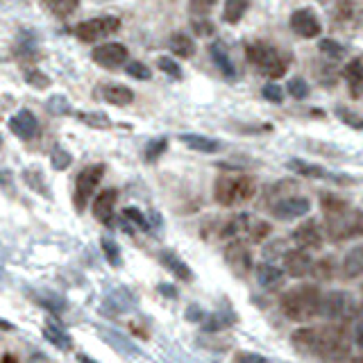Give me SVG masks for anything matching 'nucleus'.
Returning <instances> with one entry per match:
<instances>
[{"mask_svg":"<svg viewBox=\"0 0 363 363\" xmlns=\"http://www.w3.org/2000/svg\"><path fill=\"white\" fill-rule=\"evenodd\" d=\"M289 93H291V98H295V100H304L309 95V84L304 82L302 78H293L289 82Z\"/></svg>","mask_w":363,"mask_h":363,"instance_id":"79ce46f5","label":"nucleus"},{"mask_svg":"<svg viewBox=\"0 0 363 363\" xmlns=\"http://www.w3.org/2000/svg\"><path fill=\"white\" fill-rule=\"evenodd\" d=\"M100 95L104 102L116 104V107H125V104L135 102V91L125 84H104L100 89Z\"/></svg>","mask_w":363,"mask_h":363,"instance_id":"6ab92c4d","label":"nucleus"},{"mask_svg":"<svg viewBox=\"0 0 363 363\" xmlns=\"http://www.w3.org/2000/svg\"><path fill=\"white\" fill-rule=\"evenodd\" d=\"M293 345L304 355H316L324 361L348 359L352 338L343 324H327V327H302L293 331Z\"/></svg>","mask_w":363,"mask_h":363,"instance_id":"f257e3e1","label":"nucleus"},{"mask_svg":"<svg viewBox=\"0 0 363 363\" xmlns=\"http://www.w3.org/2000/svg\"><path fill=\"white\" fill-rule=\"evenodd\" d=\"M320 300L322 293L318 291V286L313 284H302L295 286L289 293L282 295V313L293 322H307L311 318L320 316Z\"/></svg>","mask_w":363,"mask_h":363,"instance_id":"f03ea898","label":"nucleus"},{"mask_svg":"<svg viewBox=\"0 0 363 363\" xmlns=\"http://www.w3.org/2000/svg\"><path fill=\"white\" fill-rule=\"evenodd\" d=\"M43 336H46L48 341H50L55 348H60V350H64V352H71V350H73V341H71V336H69V334H66L62 327H57V324H53V322L46 324Z\"/></svg>","mask_w":363,"mask_h":363,"instance_id":"cd10ccee","label":"nucleus"},{"mask_svg":"<svg viewBox=\"0 0 363 363\" xmlns=\"http://www.w3.org/2000/svg\"><path fill=\"white\" fill-rule=\"evenodd\" d=\"M98 3H102V0H98Z\"/></svg>","mask_w":363,"mask_h":363,"instance_id":"4d7b16f0","label":"nucleus"},{"mask_svg":"<svg viewBox=\"0 0 363 363\" xmlns=\"http://www.w3.org/2000/svg\"><path fill=\"white\" fill-rule=\"evenodd\" d=\"M289 168L295 170L298 175H304V177H313V179H331V182H352V177H345V175H336V173H329L327 168H320L316 164H307V161L302 159H291L289 161Z\"/></svg>","mask_w":363,"mask_h":363,"instance_id":"dca6fc26","label":"nucleus"},{"mask_svg":"<svg viewBox=\"0 0 363 363\" xmlns=\"http://www.w3.org/2000/svg\"><path fill=\"white\" fill-rule=\"evenodd\" d=\"M118 27H121L118 16H98V18H91V21L78 23L73 32L80 41L91 43V41H98L114 32H118Z\"/></svg>","mask_w":363,"mask_h":363,"instance_id":"6e6552de","label":"nucleus"},{"mask_svg":"<svg viewBox=\"0 0 363 363\" xmlns=\"http://www.w3.org/2000/svg\"><path fill=\"white\" fill-rule=\"evenodd\" d=\"M336 116H338L343 123H348L350 128L363 130V118H361V116H357L355 111H350V109H336Z\"/></svg>","mask_w":363,"mask_h":363,"instance_id":"a18cd8bd","label":"nucleus"},{"mask_svg":"<svg viewBox=\"0 0 363 363\" xmlns=\"http://www.w3.org/2000/svg\"><path fill=\"white\" fill-rule=\"evenodd\" d=\"M3 363H18V361H16L12 355H5V357H3Z\"/></svg>","mask_w":363,"mask_h":363,"instance_id":"5fc2aeb1","label":"nucleus"},{"mask_svg":"<svg viewBox=\"0 0 363 363\" xmlns=\"http://www.w3.org/2000/svg\"><path fill=\"white\" fill-rule=\"evenodd\" d=\"M241 363H268V361L261 359V357H254V355H243Z\"/></svg>","mask_w":363,"mask_h":363,"instance_id":"3c124183","label":"nucleus"},{"mask_svg":"<svg viewBox=\"0 0 363 363\" xmlns=\"http://www.w3.org/2000/svg\"><path fill=\"white\" fill-rule=\"evenodd\" d=\"M218 0H191L189 9L196 18H207V14L216 7Z\"/></svg>","mask_w":363,"mask_h":363,"instance_id":"e433bc0d","label":"nucleus"},{"mask_svg":"<svg viewBox=\"0 0 363 363\" xmlns=\"http://www.w3.org/2000/svg\"><path fill=\"white\" fill-rule=\"evenodd\" d=\"M291 30L302 36V39H313V36H318L320 34V21H318V16L313 9L309 7H302V9H295V12L291 14Z\"/></svg>","mask_w":363,"mask_h":363,"instance_id":"1a4fd4ad","label":"nucleus"},{"mask_svg":"<svg viewBox=\"0 0 363 363\" xmlns=\"http://www.w3.org/2000/svg\"><path fill=\"white\" fill-rule=\"evenodd\" d=\"M270 234V225L268 223H263V221H254L250 225V238H252V243H261L266 241Z\"/></svg>","mask_w":363,"mask_h":363,"instance_id":"37998d69","label":"nucleus"},{"mask_svg":"<svg viewBox=\"0 0 363 363\" xmlns=\"http://www.w3.org/2000/svg\"><path fill=\"white\" fill-rule=\"evenodd\" d=\"M293 241L302 250H318L322 247V229L318 225V221H307L293 229Z\"/></svg>","mask_w":363,"mask_h":363,"instance_id":"4468645a","label":"nucleus"},{"mask_svg":"<svg viewBox=\"0 0 363 363\" xmlns=\"http://www.w3.org/2000/svg\"><path fill=\"white\" fill-rule=\"evenodd\" d=\"M102 252L111 266H121V250H118L116 241H111V238H102Z\"/></svg>","mask_w":363,"mask_h":363,"instance_id":"58836bf2","label":"nucleus"},{"mask_svg":"<svg viewBox=\"0 0 363 363\" xmlns=\"http://www.w3.org/2000/svg\"><path fill=\"white\" fill-rule=\"evenodd\" d=\"M359 311V302L350 291H329L322 293L320 300V316L324 320L338 322V320H350L355 318Z\"/></svg>","mask_w":363,"mask_h":363,"instance_id":"423d86ee","label":"nucleus"},{"mask_svg":"<svg viewBox=\"0 0 363 363\" xmlns=\"http://www.w3.org/2000/svg\"><path fill=\"white\" fill-rule=\"evenodd\" d=\"M209 53H212V60L218 66V71H221L225 78L234 80L236 78V69H234L232 57H229V50H227L225 41H214L212 46H209Z\"/></svg>","mask_w":363,"mask_h":363,"instance_id":"a211bd4d","label":"nucleus"},{"mask_svg":"<svg viewBox=\"0 0 363 363\" xmlns=\"http://www.w3.org/2000/svg\"><path fill=\"white\" fill-rule=\"evenodd\" d=\"M311 209L309 198L295 196V198H284L280 203L273 205V216L280 218V221H293V218H302L307 216Z\"/></svg>","mask_w":363,"mask_h":363,"instance_id":"f8f14e48","label":"nucleus"},{"mask_svg":"<svg viewBox=\"0 0 363 363\" xmlns=\"http://www.w3.org/2000/svg\"><path fill=\"white\" fill-rule=\"evenodd\" d=\"M284 270L277 268L273 263H259L256 266V282H259L266 291H277L284 284Z\"/></svg>","mask_w":363,"mask_h":363,"instance_id":"412c9836","label":"nucleus"},{"mask_svg":"<svg viewBox=\"0 0 363 363\" xmlns=\"http://www.w3.org/2000/svg\"><path fill=\"white\" fill-rule=\"evenodd\" d=\"M179 141L184 143L186 148L196 150V152H205V155H214V152L221 150V143L216 139H209L203 135H182Z\"/></svg>","mask_w":363,"mask_h":363,"instance_id":"5701e85b","label":"nucleus"},{"mask_svg":"<svg viewBox=\"0 0 363 363\" xmlns=\"http://www.w3.org/2000/svg\"><path fill=\"white\" fill-rule=\"evenodd\" d=\"M25 82L34 89H48L50 87V78L43 75L41 71H25Z\"/></svg>","mask_w":363,"mask_h":363,"instance_id":"ea45409f","label":"nucleus"},{"mask_svg":"<svg viewBox=\"0 0 363 363\" xmlns=\"http://www.w3.org/2000/svg\"><path fill=\"white\" fill-rule=\"evenodd\" d=\"M263 98L268 100V102H275V104H280L284 100V91L277 87V84H266L263 87Z\"/></svg>","mask_w":363,"mask_h":363,"instance_id":"49530a36","label":"nucleus"},{"mask_svg":"<svg viewBox=\"0 0 363 363\" xmlns=\"http://www.w3.org/2000/svg\"><path fill=\"white\" fill-rule=\"evenodd\" d=\"M157 66H159V71H164L168 75V78L182 80V66L173 60V57H159Z\"/></svg>","mask_w":363,"mask_h":363,"instance_id":"72a5a7b5","label":"nucleus"},{"mask_svg":"<svg viewBox=\"0 0 363 363\" xmlns=\"http://www.w3.org/2000/svg\"><path fill=\"white\" fill-rule=\"evenodd\" d=\"M125 73L132 75V78H137V80H150L152 78V73L146 64H141V62H128L125 64Z\"/></svg>","mask_w":363,"mask_h":363,"instance_id":"a19ab883","label":"nucleus"},{"mask_svg":"<svg viewBox=\"0 0 363 363\" xmlns=\"http://www.w3.org/2000/svg\"><path fill=\"white\" fill-rule=\"evenodd\" d=\"M256 193V182L247 175H234V177H221L216 182L214 198L218 205L232 207L238 203H247Z\"/></svg>","mask_w":363,"mask_h":363,"instance_id":"20e7f679","label":"nucleus"},{"mask_svg":"<svg viewBox=\"0 0 363 363\" xmlns=\"http://www.w3.org/2000/svg\"><path fill=\"white\" fill-rule=\"evenodd\" d=\"M245 57L256 71L266 78L277 80L282 78L289 69V57H286L280 48L268 43V41H252L245 46Z\"/></svg>","mask_w":363,"mask_h":363,"instance_id":"7ed1b4c3","label":"nucleus"},{"mask_svg":"<svg viewBox=\"0 0 363 363\" xmlns=\"http://www.w3.org/2000/svg\"><path fill=\"white\" fill-rule=\"evenodd\" d=\"M247 7H250V0H225L223 7V21L229 25H236L245 16Z\"/></svg>","mask_w":363,"mask_h":363,"instance_id":"bb28decb","label":"nucleus"},{"mask_svg":"<svg viewBox=\"0 0 363 363\" xmlns=\"http://www.w3.org/2000/svg\"><path fill=\"white\" fill-rule=\"evenodd\" d=\"M50 161H53V166L57 170H64V168H69V164H71V155L64 148H55L53 155H50Z\"/></svg>","mask_w":363,"mask_h":363,"instance_id":"c03bdc74","label":"nucleus"},{"mask_svg":"<svg viewBox=\"0 0 363 363\" xmlns=\"http://www.w3.org/2000/svg\"><path fill=\"white\" fill-rule=\"evenodd\" d=\"M191 25H193V32H196V34H200V36H205V34H212V32H214V25L209 23L207 18H200V21H198V18H193V23H191Z\"/></svg>","mask_w":363,"mask_h":363,"instance_id":"09e8293b","label":"nucleus"},{"mask_svg":"<svg viewBox=\"0 0 363 363\" xmlns=\"http://www.w3.org/2000/svg\"><path fill=\"white\" fill-rule=\"evenodd\" d=\"M41 5H43L53 16L66 18V16H71V14L75 12V9L80 7V0H41Z\"/></svg>","mask_w":363,"mask_h":363,"instance_id":"c85d7f7f","label":"nucleus"},{"mask_svg":"<svg viewBox=\"0 0 363 363\" xmlns=\"http://www.w3.org/2000/svg\"><path fill=\"white\" fill-rule=\"evenodd\" d=\"M168 48H170V53L182 57V60H189V57H193L196 53V43L191 36L186 34H182V32H175L173 36L168 39Z\"/></svg>","mask_w":363,"mask_h":363,"instance_id":"393cba45","label":"nucleus"},{"mask_svg":"<svg viewBox=\"0 0 363 363\" xmlns=\"http://www.w3.org/2000/svg\"><path fill=\"white\" fill-rule=\"evenodd\" d=\"M250 216H245V214H241V216H236V218H232V221H229L227 225H225V229H223V236H227V238H238V234H243V232H250Z\"/></svg>","mask_w":363,"mask_h":363,"instance_id":"c756f323","label":"nucleus"},{"mask_svg":"<svg viewBox=\"0 0 363 363\" xmlns=\"http://www.w3.org/2000/svg\"><path fill=\"white\" fill-rule=\"evenodd\" d=\"M128 48L123 43H102L98 48H93V62L102 66V69H118V66L128 64Z\"/></svg>","mask_w":363,"mask_h":363,"instance_id":"9d476101","label":"nucleus"},{"mask_svg":"<svg viewBox=\"0 0 363 363\" xmlns=\"http://www.w3.org/2000/svg\"><path fill=\"white\" fill-rule=\"evenodd\" d=\"M334 18H336L338 25H350V23L361 25L363 12H361L359 5L352 3V0H343V3L338 5V9H336V14H334Z\"/></svg>","mask_w":363,"mask_h":363,"instance_id":"b1692460","label":"nucleus"},{"mask_svg":"<svg viewBox=\"0 0 363 363\" xmlns=\"http://www.w3.org/2000/svg\"><path fill=\"white\" fill-rule=\"evenodd\" d=\"M80 363H95V361H91L89 357H84V355H80Z\"/></svg>","mask_w":363,"mask_h":363,"instance_id":"6e6d98bb","label":"nucleus"},{"mask_svg":"<svg viewBox=\"0 0 363 363\" xmlns=\"http://www.w3.org/2000/svg\"><path fill=\"white\" fill-rule=\"evenodd\" d=\"M343 78H345L352 98H361L363 95V60H352L345 71H343Z\"/></svg>","mask_w":363,"mask_h":363,"instance_id":"4be33fe9","label":"nucleus"},{"mask_svg":"<svg viewBox=\"0 0 363 363\" xmlns=\"http://www.w3.org/2000/svg\"><path fill=\"white\" fill-rule=\"evenodd\" d=\"M125 218H130V221H135V225L137 227H141V229H148V221H146V216H143L139 209H135V207H130V209H125Z\"/></svg>","mask_w":363,"mask_h":363,"instance_id":"de8ad7c7","label":"nucleus"},{"mask_svg":"<svg viewBox=\"0 0 363 363\" xmlns=\"http://www.w3.org/2000/svg\"><path fill=\"white\" fill-rule=\"evenodd\" d=\"M166 148H168L166 139H155V141H150L148 146H146V155H143V157H146V161H157L166 152Z\"/></svg>","mask_w":363,"mask_h":363,"instance_id":"4c0bfd02","label":"nucleus"},{"mask_svg":"<svg viewBox=\"0 0 363 363\" xmlns=\"http://www.w3.org/2000/svg\"><path fill=\"white\" fill-rule=\"evenodd\" d=\"M189 318H191V320H200L203 316H198V309H196V307H191V309H189Z\"/></svg>","mask_w":363,"mask_h":363,"instance_id":"864d4df0","label":"nucleus"},{"mask_svg":"<svg viewBox=\"0 0 363 363\" xmlns=\"http://www.w3.org/2000/svg\"><path fill=\"white\" fill-rule=\"evenodd\" d=\"M313 261L311 254L302 247H295V250H289L284 254V273L291 275V277H307L313 270Z\"/></svg>","mask_w":363,"mask_h":363,"instance_id":"2eb2a0df","label":"nucleus"},{"mask_svg":"<svg viewBox=\"0 0 363 363\" xmlns=\"http://www.w3.org/2000/svg\"><path fill=\"white\" fill-rule=\"evenodd\" d=\"M313 277H318V280H334V275H336V263H334V256H324V259H318L313 263Z\"/></svg>","mask_w":363,"mask_h":363,"instance_id":"2f4dec72","label":"nucleus"},{"mask_svg":"<svg viewBox=\"0 0 363 363\" xmlns=\"http://www.w3.org/2000/svg\"><path fill=\"white\" fill-rule=\"evenodd\" d=\"M159 291H161V293H168V298H175V289H173V286L161 284V286H159Z\"/></svg>","mask_w":363,"mask_h":363,"instance_id":"603ef678","label":"nucleus"},{"mask_svg":"<svg viewBox=\"0 0 363 363\" xmlns=\"http://www.w3.org/2000/svg\"><path fill=\"white\" fill-rule=\"evenodd\" d=\"M9 130H12V135L18 139L32 141L39 135V121H36V116L30 109H21L9 118Z\"/></svg>","mask_w":363,"mask_h":363,"instance_id":"ddd939ff","label":"nucleus"},{"mask_svg":"<svg viewBox=\"0 0 363 363\" xmlns=\"http://www.w3.org/2000/svg\"><path fill=\"white\" fill-rule=\"evenodd\" d=\"M225 261H227L229 268H232L236 275H241V277H245L247 273L252 270V254H250V250H247V245L243 241H238V238H234V241L227 243Z\"/></svg>","mask_w":363,"mask_h":363,"instance_id":"9b49d317","label":"nucleus"},{"mask_svg":"<svg viewBox=\"0 0 363 363\" xmlns=\"http://www.w3.org/2000/svg\"><path fill=\"white\" fill-rule=\"evenodd\" d=\"M159 261L166 266V268L173 273L175 277H179V280H184V282H191L193 280V273H191V268L189 266L182 261V259H177V256L173 254V252H161L159 254Z\"/></svg>","mask_w":363,"mask_h":363,"instance_id":"a878e982","label":"nucleus"},{"mask_svg":"<svg viewBox=\"0 0 363 363\" xmlns=\"http://www.w3.org/2000/svg\"><path fill=\"white\" fill-rule=\"evenodd\" d=\"M324 232H327V238H331L334 243L363 236V212L355 207H348L338 214L327 216Z\"/></svg>","mask_w":363,"mask_h":363,"instance_id":"39448f33","label":"nucleus"},{"mask_svg":"<svg viewBox=\"0 0 363 363\" xmlns=\"http://www.w3.org/2000/svg\"><path fill=\"white\" fill-rule=\"evenodd\" d=\"M116 200H118V191L116 189H107L95 198L93 203V216L98 218L102 225H109L111 216H114V207H116Z\"/></svg>","mask_w":363,"mask_h":363,"instance_id":"f3484780","label":"nucleus"},{"mask_svg":"<svg viewBox=\"0 0 363 363\" xmlns=\"http://www.w3.org/2000/svg\"><path fill=\"white\" fill-rule=\"evenodd\" d=\"M318 48H320L322 55L331 57V60H341V57L345 55V46H341L338 41H334V39H322L318 43Z\"/></svg>","mask_w":363,"mask_h":363,"instance_id":"c9c22d12","label":"nucleus"},{"mask_svg":"<svg viewBox=\"0 0 363 363\" xmlns=\"http://www.w3.org/2000/svg\"><path fill=\"white\" fill-rule=\"evenodd\" d=\"M80 121L84 123V125L93 128V130H109L111 128L109 116H104V114H100V111H82Z\"/></svg>","mask_w":363,"mask_h":363,"instance_id":"7c9ffc66","label":"nucleus"},{"mask_svg":"<svg viewBox=\"0 0 363 363\" xmlns=\"http://www.w3.org/2000/svg\"><path fill=\"white\" fill-rule=\"evenodd\" d=\"M102 175H104V164H91L80 170L78 179H75V196H73L78 212H84V207L91 200V193L98 189Z\"/></svg>","mask_w":363,"mask_h":363,"instance_id":"0eeeda50","label":"nucleus"},{"mask_svg":"<svg viewBox=\"0 0 363 363\" xmlns=\"http://www.w3.org/2000/svg\"><path fill=\"white\" fill-rule=\"evenodd\" d=\"M341 275L345 277V280H357V277L363 275V243L355 245L345 256H343Z\"/></svg>","mask_w":363,"mask_h":363,"instance_id":"aec40b11","label":"nucleus"},{"mask_svg":"<svg viewBox=\"0 0 363 363\" xmlns=\"http://www.w3.org/2000/svg\"><path fill=\"white\" fill-rule=\"evenodd\" d=\"M320 205H322V212H324V216L338 214V212H343V209H348V207H350V205H348L343 198H338V196H331V193L322 196V198H320Z\"/></svg>","mask_w":363,"mask_h":363,"instance_id":"473e14b6","label":"nucleus"},{"mask_svg":"<svg viewBox=\"0 0 363 363\" xmlns=\"http://www.w3.org/2000/svg\"><path fill=\"white\" fill-rule=\"evenodd\" d=\"M355 345L363 350V320L357 324V329H355Z\"/></svg>","mask_w":363,"mask_h":363,"instance_id":"8fccbe9b","label":"nucleus"},{"mask_svg":"<svg viewBox=\"0 0 363 363\" xmlns=\"http://www.w3.org/2000/svg\"><path fill=\"white\" fill-rule=\"evenodd\" d=\"M46 107L50 114H57V116H69L71 114V104L64 95H53V98L46 102Z\"/></svg>","mask_w":363,"mask_h":363,"instance_id":"f704fd0d","label":"nucleus"}]
</instances>
